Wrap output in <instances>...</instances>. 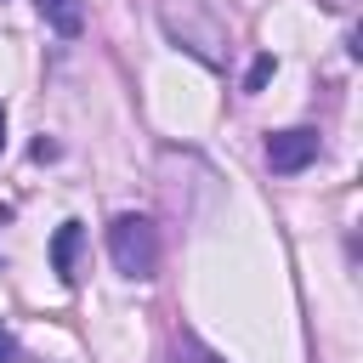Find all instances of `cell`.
<instances>
[{"instance_id":"obj_1","label":"cell","mask_w":363,"mask_h":363,"mask_svg":"<svg viewBox=\"0 0 363 363\" xmlns=\"http://www.w3.org/2000/svg\"><path fill=\"white\" fill-rule=\"evenodd\" d=\"M108 255H113V267L125 272V278H153V267H159V238H153V221L147 216H113V227H108Z\"/></svg>"},{"instance_id":"obj_2","label":"cell","mask_w":363,"mask_h":363,"mask_svg":"<svg viewBox=\"0 0 363 363\" xmlns=\"http://www.w3.org/2000/svg\"><path fill=\"white\" fill-rule=\"evenodd\" d=\"M318 130H306V125H295V130H272L267 136V164L278 170V176H295V170H306L312 159H318Z\"/></svg>"},{"instance_id":"obj_3","label":"cell","mask_w":363,"mask_h":363,"mask_svg":"<svg viewBox=\"0 0 363 363\" xmlns=\"http://www.w3.org/2000/svg\"><path fill=\"white\" fill-rule=\"evenodd\" d=\"M79 244H85V227H79V221H62L57 238H51V272H57L62 284L79 278Z\"/></svg>"},{"instance_id":"obj_4","label":"cell","mask_w":363,"mask_h":363,"mask_svg":"<svg viewBox=\"0 0 363 363\" xmlns=\"http://www.w3.org/2000/svg\"><path fill=\"white\" fill-rule=\"evenodd\" d=\"M40 17H45L62 40H74V34L85 28V0H40Z\"/></svg>"},{"instance_id":"obj_5","label":"cell","mask_w":363,"mask_h":363,"mask_svg":"<svg viewBox=\"0 0 363 363\" xmlns=\"http://www.w3.org/2000/svg\"><path fill=\"white\" fill-rule=\"evenodd\" d=\"M272 68H278L272 57H255V68H250V79H244V91H261V85L272 79Z\"/></svg>"},{"instance_id":"obj_6","label":"cell","mask_w":363,"mask_h":363,"mask_svg":"<svg viewBox=\"0 0 363 363\" xmlns=\"http://www.w3.org/2000/svg\"><path fill=\"white\" fill-rule=\"evenodd\" d=\"M11 357H17V340H11V329L0 323V363H11Z\"/></svg>"},{"instance_id":"obj_7","label":"cell","mask_w":363,"mask_h":363,"mask_svg":"<svg viewBox=\"0 0 363 363\" xmlns=\"http://www.w3.org/2000/svg\"><path fill=\"white\" fill-rule=\"evenodd\" d=\"M0 153H6V113H0Z\"/></svg>"},{"instance_id":"obj_8","label":"cell","mask_w":363,"mask_h":363,"mask_svg":"<svg viewBox=\"0 0 363 363\" xmlns=\"http://www.w3.org/2000/svg\"><path fill=\"white\" fill-rule=\"evenodd\" d=\"M11 363H17V357H11Z\"/></svg>"}]
</instances>
